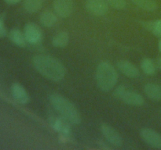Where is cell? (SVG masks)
I'll return each mask as SVG.
<instances>
[{
    "label": "cell",
    "instance_id": "19",
    "mask_svg": "<svg viewBox=\"0 0 161 150\" xmlns=\"http://www.w3.org/2000/svg\"><path fill=\"white\" fill-rule=\"evenodd\" d=\"M136 6L145 11H155L157 9V4L154 0H130Z\"/></svg>",
    "mask_w": 161,
    "mask_h": 150
},
{
    "label": "cell",
    "instance_id": "22",
    "mask_svg": "<svg viewBox=\"0 0 161 150\" xmlns=\"http://www.w3.org/2000/svg\"><path fill=\"white\" fill-rule=\"evenodd\" d=\"M6 35V29L4 26L3 17L0 16V38H4Z\"/></svg>",
    "mask_w": 161,
    "mask_h": 150
},
{
    "label": "cell",
    "instance_id": "23",
    "mask_svg": "<svg viewBox=\"0 0 161 150\" xmlns=\"http://www.w3.org/2000/svg\"><path fill=\"white\" fill-rule=\"evenodd\" d=\"M4 1L9 5H14V4H17V3L20 2L21 0H4Z\"/></svg>",
    "mask_w": 161,
    "mask_h": 150
},
{
    "label": "cell",
    "instance_id": "14",
    "mask_svg": "<svg viewBox=\"0 0 161 150\" xmlns=\"http://www.w3.org/2000/svg\"><path fill=\"white\" fill-rule=\"evenodd\" d=\"M41 24L46 28L53 27L58 22V15L50 10H45L40 14L39 17Z\"/></svg>",
    "mask_w": 161,
    "mask_h": 150
},
{
    "label": "cell",
    "instance_id": "18",
    "mask_svg": "<svg viewBox=\"0 0 161 150\" xmlns=\"http://www.w3.org/2000/svg\"><path fill=\"white\" fill-rule=\"evenodd\" d=\"M43 0H24V9L28 13H36L42 8Z\"/></svg>",
    "mask_w": 161,
    "mask_h": 150
},
{
    "label": "cell",
    "instance_id": "11",
    "mask_svg": "<svg viewBox=\"0 0 161 150\" xmlns=\"http://www.w3.org/2000/svg\"><path fill=\"white\" fill-rule=\"evenodd\" d=\"M117 67L119 71L126 77L130 78H135L139 76V70L138 67L127 60H119L117 62Z\"/></svg>",
    "mask_w": 161,
    "mask_h": 150
},
{
    "label": "cell",
    "instance_id": "25",
    "mask_svg": "<svg viewBox=\"0 0 161 150\" xmlns=\"http://www.w3.org/2000/svg\"><path fill=\"white\" fill-rule=\"evenodd\" d=\"M158 47H159V50H160V52H161V38H160V42H159V45H158Z\"/></svg>",
    "mask_w": 161,
    "mask_h": 150
},
{
    "label": "cell",
    "instance_id": "9",
    "mask_svg": "<svg viewBox=\"0 0 161 150\" xmlns=\"http://www.w3.org/2000/svg\"><path fill=\"white\" fill-rule=\"evenodd\" d=\"M85 6L90 13L96 17L105 15L108 11V5L105 0H86Z\"/></svg>",
    "mask_w": 161,
    "mask_h": 150
},
{
    "label": "cell",
    "instance_id": "17",
    "mask_svg": "<svg viewBox=\"0 0 161 150\" xmlns=\"http://www.w3.org/2000/svg\"><path fill=\"white\" fill-rule=\"evenodd\" d=\"M142 25L154 35L161 38V19L150 21H143L142 22Z\"/></svg>",
    "mask_w": 161,
    "mask_h": 150
},
{
    "label": "cell",
    "instance_id": "8",
    "mask_svg": "<svg viewBox=\"0 0 161 150\" xmlns=\"http://www.w3.org/2000/svg\"><path fill=\"white\" fill-rule=\"evenodd\" d=\"M101 131L104 137L111 145L120 147L123 145V138L119 132L110 125L103 123L101 126Z\"/></svg>",
    "mask_w": 161,
    "mask_h": 150
},
{
    "label": "cell",
    "instance_id": "6",
    "mask_svg": "<svg viewBox=\"0 0 161 150\" xmlns=\"http://www.w3.org/2000/svg\"><path fill=\"white\" fill-rule=\"evenodd\" d=\"M142 139L149 146L157 149H161V134L154 130L145 128L140 131Z\"/></svg>",
    "mask_w": 161,
    "mask_h": 150
},
{
    "label": "cell",
    "instance_id": "12",
    "mask_svg": "<svg viewBox=\"0 0 161 150\" xmlns=\"http://www.w3.org/2000/svg\"><path fill=\"white\" fill-rule=\"evenodd\" d=\"M12 96L20 104H27L29 101V95L25 88L19 83H14L11 86Z\"/></svg>",
    "mask_w": 161,
    "mask_h": 150
},
{
    "label": "cell",
    "instance_id": "15",
    "mask_svg": "<svg viewBox=\"0 0 161 150\" xmlns=\"http://www.w3.org/2000/svg\"><path fill=\"white\" fill-rule=\"evenodd\" d=\"M9 38L13 43L15 44L17 46L22 47V48L26 46L27 42H28L25 36V33L16 28L9 31Z\"/></svg>",
    "mask_w": 161,
    "mask_h": 150
},
{
    "label": "cell",
    "instance_id": "20",
    "mask_svg": "<svg viewBox=\"0 0 161 150\" xmlns=\"http://www.w3.org/2000/svg\"><path fill=\"white\" fill-rule=\"evenodd\" d=\"M141 69L146 75L152 76L156 73L157 67L153 61L149 58H145L141 62Z\"/></svg>",
    "mask_w": 161,
    "mask_h": 150
},
{
    "label": "cell",
    "instance_id": "3",
    "mask_svg": "<svg viewBox=\"0 0 161 150\" xmlns=\"http://www.w3.org/2000/svg\"><path fill=\"white\" fill-rule=\"evenodd\" d=\"M96 82L102 92L111 91L118 81V73L116 69L108 62H100L96 70Z\"/></svg>",
    "mask_w": 161,
    "mask_h": 150
},
{
    "label": "cell",
    "instance_id": "2",
    "mask_svg": "<svg viewBox=\"0 0 161 150\" xmlns=\"http://www.w3.org/2000/svg\"><path fill=\"white\" fill-rule=\"evenodd\" d=\"M49 101L55 110L71 124L78 125L81 122V116L76 106L69 99L60 94L53 93L49 96Z\"/></svg>",
    "mask_w": 161,
    "mask_h": 150
},
{
    "label": "cell",
    "instance_id": "7",
    "mask_svg": "<svg viewBox=\"0 0 161 150\" xmlns=\"http://www.w3.org/2000/svg\"><path fill=\"white\" fill-rule=\"evenodd\" d=\"M24 33L28 43L37 45L42 39V33L40 28L35 23H28L25 27Z\"/></svg>",
    "mask_w": 161,
    "mask_h": 150
},
{
    "label": "cell",
    "instance_id": "5",
    "mask_svg": "<svg viewBox=\"0 0 161 150\" xmlns=\"http://www.w3.org/2000/svg\"><path fill=\"white\" fill-rule=\"evenodd\" d=\"M49 123L50 126L57 131L58 132L61 133V134L69 137L71 134V123L68 121L66 119L60 116L52 115L49 117Z\"/></svg>",
    "mask_w": 161,
    "mask_h": 150
},
{
    "label": "cell",
    "instance_id": "24",
    "mask_svg": "<svg viewBox=\"0 0 161 150\" xmlns=\"http://www.w3.org/2000/svg\"><path fill=\"white\" fill-rule=\"evenodd\" d=\"M157 63H158L159 68H160V70H161V57L160 58V59H158V62H157Z\"/></svg>",
    "mask_w": 161,
    "mask_h": 150
},
{
    "label": "cell",
    "instance_id": "13",
    "mask_svg": "<svg viewBox=\"0 0 161 150\" xmlns=\"http://www.w3.org/2000/svg\"><path fill=\"white\" fill-rule=\"evenodd\" d=\"M144 92L150 99L153 101L161 100V85L160 84L153 83L146 84L144 87Z\"/></svg>",
    "mask_w": 161,
    "mask_h": 150
},
{
    "label": "cell",
    "instance_id": "21",
    "mask_svg": "<svg viewBox=\"0 0 161 150\" xmlns=\"http://www.w3.org/2000/svg\"><path fill=\"white\" fill-rule=\"evenodd\" d=\"M108 6H111L113 9H124L127 7V2L125 0H105Z\"/></svg>",
    "mask_w": 161,
    "mask_h": 150
},
{
    "label": "cell",
    "instance_id": "1",
    "mask_svg": "<svg viewBox=\"0 0 161 150\" xmlns=\"http://www.w3.org/2000/svg\"><path fill=\"white\" fill-rule=\"evenodd\" d=\"M33 67L36 70L50 81L59 82L66 74L64 64L53 56L49 55H36L32 59Z\"/></svg>",
    "mask_w": 161,
    "mask_h": 150
},
{
    "label": "cell",
    "instance_id": "4",
    "mask_svg": "<svg viewBox=\"0 0 161 150\" xmlns=\"http://www.w3.org/2000/svg\"><path fill=\"white\" fill-rule=\"evenodd\" d=\"M113 95L117 99H120L124 103L130 106H141L145 102L142 95L135 91L127 88L124 85L116 88L113 92Z\"/></svg>",
    "mask_w": 161,
    "mask_h": 150
},
{
    "label": "cell",
    "instance_id": "10",
    "mask_svg": "<svg viewBox=\"0 0 161 150\" xmlns=\"http://www.w3.org/2000/svg\"><path fill=\"white\" fill-rule=\"evenodd\" d=\"M53 6L54 12L61 18H67L73 12L74 5L72 0H54Z\"/></svg>",
    "mask_w": 161,
    "mask_h": 150
},
{
    "label": "cell",
    "instance_id": "16",
    "mask_svg": "<svg viewBox=\"0 0 161 150\" xmlns=\"http://www.w3.org/2000/svg\"><path fill=\"white\" fill-rule=\"evenodd\" d=\"M69 42V35L65 31H61L55 34L52 38V45L56 48H64Z\"/></svg>",
    "mask_w": 161,
    "mask_h": 150
}]
</instances>
